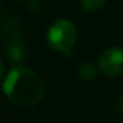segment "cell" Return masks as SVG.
I'll return each instance as SVG.
<instances>
[{
    "instance_id": "obj_1",
    "label": "cell",
    "mask_w": 123,
    "mask_h": 123,
    "mask_svg": "<svg viewBox=\"0 0 123 123\" xmlns=\"http://www.w3.org/2000/svg\"><path fill=\"white\" fill-rule=\"evenodd\" d=\"M3 91L15 105L32 107L43 99L44 83L35 72L21 65H16L8 72L4 80Z\"/></svg>"
},
{
    "instance_id": "obj_7",
    "label": "cell",
    "mask_w": 123,
    "mask_h": 123,
    "mask_svg": "<svg viewBox=\"0 0 123 123\" xmlns=\"http://www.w3.org/2000/svg\"><path fill=\"white\" fill-rule=\"evenodd\" d=\"M3 73H4V65H3V61L0 60V78L3 77Z\"/></svg>"
},
{
    "instance_id": "obj_8",
    "label": "cell",
    "mask_w": 123,
    "mask_h": 123,
    "mask_svg": "<svg viewBox=\"0 0 123 123\" xmlns=\"http://www.w3.org/2000/svg\"><path fill=\"white\" fill-rule=\"evenodd\" d=\"M122 123H123V122H122Z\"/></svg>"
},
{
    "instance_id": "obj_6",
    "label": "cell",
    "mask_w": 123,
    "mask_h": 123,
    "mask_svg": "<svg viewBox=\"0 0 123 123\" xmlns=\"http://www.w3.org/2000/svg\"><path fill=\"white\" fill-rule=\"evenodd\" d=\"M117 109H118V111L120 112V114L123 115V95L119 98V101H118V105H117Z\"/></svg>"
},
{
    "instance_id": "obj_5",
    "label": "cell",
    "mask_w": 123,
    "mask_h": 123,
    "mask_svg": "<svg viewBox=\"0 0 123 123\" xmlns=\"http://www.w3.org/2000/svg\"><path fill=\"white\" fill-rule=\"evenodd\" d=\"M107 0H81V6L83 7V9L89 12H94L101 9L102 7L106 4Z\"/></svg>"
},
{
    "instance_id": "obj_2",
    "label": "cell",
    "mask_w": 123,
    "mask_h": 123,
    "mask_svg": "<svg viewBox=\"0 0 123 123\" xmlns=\"http://www.w3.org/2000/svg\"><path fill=\"white\" fill-rule=\"evenodd\" d=\"M46 38L52 49L70 56L77 41V28L69 20L58 19L49 27Z\"/></svg>"
},
{
    "instance_id": "obj_3",
    "label": "cell",
    "mask_w": 123,
    "mask_h": 123,
    "mask_svg": "<svg viewBox=\"0 0 123 123\" xmlns=\"http://www.w3.org/2000/svg\"><path fill=\"white\" fill-rule=\"evenodd\" d=\"M98 68L109 77H117L123 73V49L109 48L99 56Z\"/></svg>"
},
{
    "instance_id": "obj_4",
    "label": "cell",
    "mask_w": 123,
    "mask_h": 123,
    "mask_svg": "<svg viewBox=\"0 0 123 123\" xmlns=\"http://www.w3.org/2000/svg\"><path fill=\"white\" fill-rule=\"evenodd\" d=\"M97 74V68L94 64L91 62H83L80 68H78V75H80L82 80L90 81L95 77Z\"/></svg>"
}]
</instances>
